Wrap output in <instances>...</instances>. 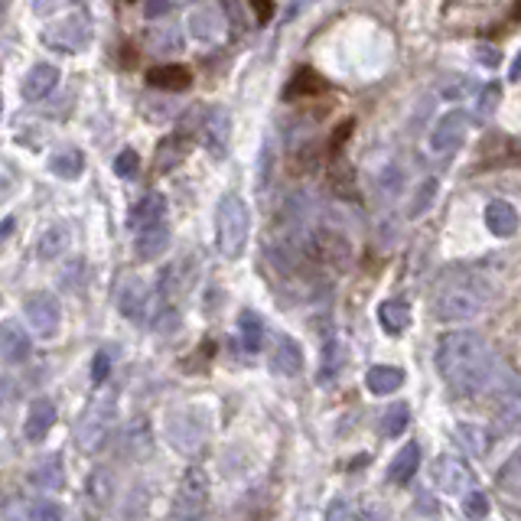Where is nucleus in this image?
<instances>
[{"instance_id":"1","label":"nucleus","mask_w":521,"mask_h":521,"mask_svg":"<svg viewBox=\"0 0 521 521\" xmlns=\"http://www.w3.org/2000/svg\"><path fill=\"white\" fill-rule=\"evenodd\" d=\"M436 365L450 388L460 395H473L489 381L493 355L485 349V342L473 332H450L436 349Z\"/></svg>"},{"instance_id":"2","label":"nucleus","mask_w":521,"mask_h":521,"mask_svg":"<svg viewBox=\"0 0 521 521\" xmlns=\"http://www.w3.org/2000/svg\"><path fill=\"white\" fill-rule=\"evenodd\" d=\"M218 251L225 257H238L248 241V206L238 196H225L216 212Z\"/></svg>"},{"instance_id":"3","label":"nucleus","mask_w":521,"mask_h":521,"mask_svg":"<svg viewBox=\"0 0 521 521\" xmlns=\"http://www.w3.org/2000/svg\"><path fill=\"white\" fill-rule=\"evenodd\" d=\"M208 512V476L202 466H190L180 479L176 502H173V518L176 521H202Z\"/></svg>"},{"instance_id":"4","label":"nucleus","mask_w":521,"mask_h":521,"mask_svg":"<svg viewBox=\"0 0 521 521\" xmlns=\"http://www.w3.org/2000/svg\"><path fill=\"white\" fill-rule=\"evenodd\" d=\"M92 39V23L82 13H69V17H59L56 23H49L43 29V43L49 49H59V53H82Z\"/></svg>"},{"instance_id":"5","label":"nucleus","mask_w":521,"mask_h":521,"mask_svg":"<svg viewBox=\"0 0 521 521\" xmlns=\"http://www.w3.org/2000/svg\"><path fill=\"white\" fill-rule=\"evenodd\" d=\"M23 316H27L29 330L37 332L39 339H53L59 332V320H62V313H59V300L46 290H39V294H29L23 300Z\"/></svg>"},{"instance_id":"6","label":"nucleus","mask_w":521,"mask_h":521,"mask_svg":"<svg viewBox=\"0 0 521 521\" xmlns=\"http://www.w3.org/2000/svg\"><path fill=\"white\" fill-rule=\"evenodd\" d=\"M436 316L440 320H469L479 313L483 306V297L476 294L473 287L466 284H456V287H444L440 294H436Z\"/></svg>"},{"instance_id":"7","label":"nucleus","mask_w":521,"mask_h":521,"mask_svg":"<svg viewBox=\"0 0 521 521\" xmlns=\"http://www.w3.org/2000/svg\"><path fill=\"white\" fill-rule=\"evenodd\" d=\"M114 300H118V310H121L127 320H131V322H143L147 316H151L153 290H151V284H147L143 277H124Z\"/></svg>"},{"instance_id":"8","label":"nucleus","mask_w":521,"mask_h":521,"mask_svg":"<svg viewBox=\"0 0 521 521\" xmlns=\"http://www.w3.org/2000/svg\"><path fill=\"white\" fill-rule=\"evenodd\" d=\"M170 245V225H167V216L160 218H147V222H137L134 225V255L141 261H153L160 257Z\"/></svg>"},{"instance_id":"9","label":"nucleus","mask_w":521,"mask_h":521,"mask_svg":"<svg viewBox=\"0 0 521 521\" xmlns=\"http://www.w3.org/2000/svg\"><path fill=\"white\" fill-rule=\"evenodd\" d=\"M434 483L446 495H466L473 489V473L456 456H440L434 463Z\"/></svg>"},{"instance_id":"10","label":"nucleus","mask_w":521,"mask_h":521,"mask_svg":"<svg viewBox=\"0 0 521 521\" xmlns=\"http://www.w3.org/2000/svg\"><path fill=\"white\" fill-rule=\"evenodd\" d=\"M108 430H111V404H92L78 424V446L98 450L108 440Z\"/></svg>"},{"instance_id":"11","label":"nucleus","mask_w":521,"mask_h":521,"mask_svg":"<svg viewBox=\"0 0 521 521\" xmlns=\"http://www.w3.org/2000/svg\"><path fill=\"white\" fill-rule=\"evenodd\" d=\"M29 332L20 322H0V362L4 365H23L29 359Z\"/></svg>"},{"instance_id":"12","label":"nucleus","mask_w":521,"mask_h":521,"mask_svg":"<svg viewBox=\"0 0 521 521\" xmlns=\"http://www.w3.org/2000/svg\"><path fill=\"white\" fill-rule=\"evenodd\" d=\"M225 33V20L212 4H199V7L190 10V37L199 39V43H216L218 37Z\"/></svg>"},{"instance_id":"13","label":"nucleus","mask_w":521,"mask_h":521,"mask_svg":"<svg viewBox=\"0 0 521 521\" xmlns=\"http://www.w3.org/2000/svg\"><path fill=\"white\" fill-rule=\"evenodd\" d=\"M147 85L163 88V92H186L192 85V72L180 62H167V66H153L147 72Z\"/></svg>"},{"instance_id":"14","label":"nucleus","mask_w":521,"mask_h":521,"mask_svg":"<svg viewBox=\"0 0 521 521\" xmlns=\"http://www.w3.org/2000/svg\"><path fill=\"white\" fill-rule=\"evenodd\" d=\"M56 85H59V69L49 66V62H37L23 76V98L27 102H39V98H46Z\"/></svg>"},{"instance_id":"15","label":"nucleus","mask_w":521,"mask_h":521,"mask_svg":"<svg viewBox=\"0 0 521 521\" xmlns=\"http://www.w3.org/2000/svg\"><path fill=\"white\" fill-rule=\"evenodd\" d=\"M53 424H56V404L49 398H37L33 404H29L27 411V424H23V434H27V440H43V436L53 430Z\"/></svg>"},{"instance_id":"16","label":"nucleus","mask_w":521,"mask_h":521,"mask_svg":"<svg viewBox=\"0 0 521 521\" xmlns=\"http://www.w3.org/2000/svg\"><path fill=\"white\" fill-rule=\"evenodd\" d=\"M153 436H151V424L147 420H134L127 430L121 434V456L124 460H143L151 453Z\"/></svg>"},{"instance_id":"17","label":"nucleus","mask_w":521,"mask_h":521,"mask_svg":"<svg viewBox=\"0 0 521 521\" xmlns=\"http://www.w3.org/2000/svg\"><path fill=\"white\" fill-rule=\"evenodd\" d=\"M326 78L320 76V72H313L310 66H304V69H297V76L287 82V88H284V98L287 102H297V98H313V95H322L326 92Z\"/></svg>"},{"instance_id":"18","label":"nucleus","mask_w":521,"mask_h":521,"mask_svg":"<svg viewBox=\"0 0 521 521\" xmlns=\"http://www.w3.org/2000/svg\"><path fill=\"white\" fill-rule=\"evenodd\" d=\"M417 466H420V446H417V444H408L398 456H395V460H391V466H388V479H391L395 485H408L411 479H414Z\"/></svg>"},{"instance_id":"19","label":"nucleus","mask_w":521,"mask_h":521,"mask_svg":"<svg viewBox=\"0 0 521 521\" xmlns=\"http://www.w3.org/2000/svg\"><path fill=\"white\" fill-rule=\"evenodd\" d=\"M69 228L66 225H49L43 235H39V241H37V255L43 257V261H56L59 255H66L69 251Z\"/></svg>"},{"instance_id":"20","label":"nucleus","mask_w":521,"mask_h":521,"mask_svg":"<svg viewBox=\"0 0 521 521\" xmlns=\"http://www.w3.org/2000/svg\"><path fill=\"white\" fill-rule=\"evenodd\" d=\"M365 381H369V391H375V395H391V391H398L404 385V371L395 369V365H375Z\"/></svg>"},{"instance_id":"21","label":"nucleus","mask_w":521,"mask_h":521,"mask_svg":"<svg viewBox=\"0 0 521 521\" xmlns=\"http://www.w3.org/2000/svg\"><path fill=\"white\" fill-rule=\"evenodd\" d=\"M300 365H304V352H300V346H297L294 339H287L284 336L274 349V371H281V375H297Z\"/></svg>"},{"instance_id":"22","label":"nucleus","mask_w":521,"mask_h":521,"mask_svg":"<svg viewBox=\"0 0 521 521\" xmlns=\"http://www.w3.org/2000/svg\"><path fill=\"white\" fill-rule=\"evenodd\" d=\"M49 170L56 173V176H62V180H76L78 173L85 170V157H82V151H76V147L59 151L56 157L49 160Z\"/></svg>"},{"instance_id":"23","label":"nucleus","mask_w":521,"mask_h":521,"mask_svg":"<svg viewBox=\"0 0 521 521\" xmlns=\"http://www.w3.org/2000/svg\"><path fill=\"white\" fill-rule=\"evenodd\" d=\"M238 326H241V342H245L248 352H257L265 346V322H261L257 313L245 310L241 313V320H238Z\"/></svg>"},{"instance_id":"24","label":"nucleus","mask_w":521,"mask_h":521,"mask_svg":"<svg viewBox=\"0 0 521 521\" xmlns=\"http://www.w3.org/2000/svg\"><path fill=\"white\" fill-rule=\"evenodd\" d=\"M379 320H381V326L391 332V336H398V332H404L408 330V322H411V313H408V306L404 304H398V300H388V304H381V310H379Z\"/></svg>"},{"instance_id":"25","label":"nucleus","mask_w":521,"mask_h":521,"mask_svg":"<svg viewBox=\"0 0 521 521\" xmlns=\"http://www.w3.org/2000/svg\"><path fill=\"white\" fill-rule=\"evenodd\" d=\"M33 483L43 485V489H59V485H62V460H59V456H49L46 463L33 473Z\"/></svg>"},{"instance_id":"26","label":"nucleus","mask_w":521,"mask_h":521,"mask_svg":"<svg viewBox=\"0 0 521 521\" xmlns=\"http://www.w3.org/2000/svg\"><path fill=\"white\" fill-rule=\"evenodd\" d=\"M463 512L469 521H485L489 518V512H493V502L485 499V493H476V489H469V493L463 495Z\"/></svg>"},{"instance_id":"27","label":"nucleus","mask_w":521,"mask_h":521,"mask_svg":"<svg viewBox=\"0 0 521 521\" xmlns=\"http://www.w3.org/2000/svg\"><path fill=\"white\" fill-rule=\"evenodd\" d=\"M408 420H411L408 404H395L388 414L381 417V434L385 436H401L404 434V427H408Z\"/></svg>"},{"instance_id":"28","label":"nucleus","mask_w":521,"mask_h":521,"mask_svg":"<svg viewBox=\"0 0 521 521\" xmlns=\"http://www.w3.org/2000/svg\"><path fill=\"white\" fill-rule=\"evenodd\" d=\"M225 141H228V121L218 114V118H208L206 124V143L212 153H222L225 151Z\"/></svg>"},{"instance_id":"29","label":"nucleus","mask_w":521,"mask_h":521,"mask_svg":"<svg viewBox=\"0 0 521 521\" xmlns=\"http://www.w3.org/2000/svg\"><path fill=\"white\" fill-rule=\"evenodd\" d=\"M183 157V147H180V137H170V141L160 143V153H157V170L167 173L170 167H176Z\"/></svg>"},{"instance_id":"30","label":"nucleus","mask_w":521,"mask_h":521,"mask_svg":"<svg viewBox=\"0 0 521 521\" xmlns=\"http://www.w3.org/2000/svg\"><path fill=\"white\" fill-rule=\"evenodd\" d=\"M29 521H66V512L56 502H33L29 505Z\"/></svg>"},{"instance_id":"31","label":"nucleus","mask_w":521,"mask_h":521,"mask_svg":"<svg viewBox=\"0 0 521 521\" xmlns=\"http://www.w3.org/2000/svg\"><path fill=\"white\" fill-rule=\"evenodd\" d=\"M137 167H141V160H137V151H121V153H118V160H114V173H118L121 180H131V176H137Z\"/></svg>"},{"instance_id":"32","label":"nucleus","mask_w":521,"mask_h":521,"mask_svg":"<svg viewBox=\"0 0 521 521\" xmlns=\"http://www.w3.org/2000/svg\"><path fill=\"white\" fill-rule=\"evenodd\" d=\"M352 131H355V121H342L339 127H336V134H332V141H330V157H339V153H342V143L349 141Z\"/></svg>"},{"instance_id":"33","label":"nucleus","mask_w":521,"mask_h":521,"mask_svg":"<svg viewBox=\"0 0 521 521\" xmlns=\"http://www.w3.org/2000/svg\"><path fill=\"white\" fill-rule=\"evenodd\" d=\"M108 371H111V352L102 349L95 355V362H92V381H95V385H102V381L108 379Z\"/></svg>"},{"instance_id":"34","label":"nucleus","mask_w":521,"mask_h":521,"mask_svg":"<svg viewBox=\"0 0 521 521\" xmlns=\"http://www.w3.org/2000/svg\"><path fill=\"white\" fill-rule=\"evenodd\" d=\"M349 512H352V505L349 502H332L330 505V512H326V521H349Z\"/></svg>"},{"instance_id":"35","label":"nucleus","mask_w":521,"mask_h":521,"mask_svg":"<svg viewBox=\"0 0 521 521\" xmlns=\"http://www.w3.org/2000/svg\"><path fill=\"white\" fill-rule=\"evenodd\" d=\"M251 7L257 13V23H267V20L274 17V4L271 0H251Z\"/></svg>"},{"instance_id":"36","label":"nucleus","mask_w":521,"mask_h":521,"mask_svg":"<svg viewBox=\"0 0 521 521\" xmlns=\"http://www.w3.org/2000/svg\"><path fill=\"white\" fill-rule=\"evenodd\" d=\"M170 7V0H151V4H147V13H151V17H160V10H167Z\"/></svg>"},{"instance_id":"37","label":"nucleus","mask_w":521,"mask_h":521,"mask_svg":"<svg viewBox=\"0 0 521 521\" xmlns=\"http://www.w3.org/2000/svg\"><path fill=\"white\" fill-rule=\"evenodd\" d=\"M509 23H512V27L515 23H521V0L512 7V13H509Z\"/></svg>"},{"instance_id":"38","label":"nucleus","mask_w":521,"mask_h":521,"mask_svg":"<svg viewBox=\"0 0 521 521\" xmlns=\"http://www.w3.org/2000/svg\"><path fill=\"white\" fill-rule=\"evenodd\" d=\"M4 17H7V0H0V23H4Z\"/></svg>"},{"instance_id":"39","label":"nucleus","mask_w":521,"mask_h":521,"mask_svg":"<svg viewBox=\"0 0 521 521\" xmlns=\"http://www.w3.org/2000/svg\"><path fill=\"white\" fill-rule=\"evenodd\" d=\"M131 4H134V0H131Z\"/></svg>"}]
</instances>
